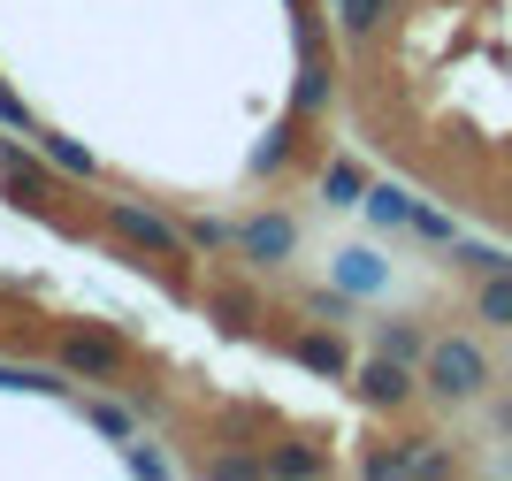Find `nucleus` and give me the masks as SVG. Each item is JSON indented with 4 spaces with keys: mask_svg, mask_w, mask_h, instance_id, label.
Returning a JSON list of instances; mask_svg holds the SVG:
<instances>
[{
    "mask_svg": "<svg viewBox=\"0 0 512 481\" xmlns=\"http://www.w3.org/2000/svg\"><path fill=\"white\" fill-rule=\"evenodd\" d=\"M0 199H8V207H23V214H54V207L69 199V176L46 161L31 138H16V130H8V138H0Z\"/></svg>",
    "mask_w": 512,
    "mask_h": 481,
    "instance_id": "20e7f679",
    "label": "nucleus"
},
{
    "mask_svg": "<svg viewBox=\"0 0 512 481\" xmlns=\"http://www.w3.org/2000/svg\"><path fill=\"white\" fill-rule=\"evenodd\" d=\"M490 344L467 329H444V336H428V359H421V398L428 405H474V398H490Z\"/></svg>",
    "mask_w": 512,
    "mask_h": 481,
    "instance_id": "f257e3e1",
    "label": "nucleus"
},
{
    "mask_svg": "<svg viewBox=\"0 0 512 481\" xmlns=\"http://www.w3.org/2000/svg\"><path fill=\"white\" fill-rule=\"evenodd\" d=\"M260 314H268V298H260V283H245V275H222L207 291V321L222 336H260Z\"/></svg>",
    "mask_w": 512,
    "mask_h": 481,
    "instance_id": "6e6552de",
    "label": "nucleus"
},
{
    "mask_svg": "<svg viewBox=\"0 0 512 481\" xmlns=\"http://www.w3.org/2000/svg\"><path fill=\"white\" fill-rule=\"evenodd\" d=\"M31 146H39L46 161L62 168L69 184H100V153H92L85 138H69V130H46V123H39V138H31Z\"/></svg>",
    "mask_w": 512,
    "mask_h": 481,
    "instance_id": "dca6fc26",
    "label": "nucleus"
},
{
    "mask_svg": "<svg viewBox=\"0 0 512 481\" xmlns=\"http://www.w3.org/2000/svg\"><path fill=\"white\" fill-rule=\"evenodd\" d=\"M467 321H482L490 336H512V268L474 275V291H467Z\"/></svg>",
    "mask_w": 512,
    "mask_h": 481,
    "instance_id": "ddd939ff",
    "label": "nucleus"
},
{
    "mask_svg": "<svg viewBox=\"0 0 512 481\" xmlns=\"http://www.w3.org/2000/svg\"><path fill=\"white\" fill-rule=\"evenodd\" d=\"M299 153H306V123L283 107V123L253 146V161H245V168H253V184H276V176H291V168H299Z\"/></svg>",
    "mask_w": 512,
    "mask_h": 481,
    "instance_id": "1a4fd4ad",
    "label": "nucleus"
},
{
    "mask_svg": "<svg viewBox=\"0 0 512 481\" xmlns=\"http://www.w3.org/2000/svg\"><path fill=\"white\" fill-rule=\"evenodd\" d=\"M444 260H451L459 275H467V283H474V275L512 268V252H505V245H490V237H451V245H444Z\"/></svg>",
    "mask_w": 512,
    "mask_h": 481,
    "instance_id": "412c9836",
    "label": "nucleus"
},
{
    "mask_svg": "<svg viewBox=\"0 0 512 481\" xmlns=\"http://www.w3.org/2000/svg\"><path fill=\"white\" fill-rule=\"evenodd\" d=\"M77 413H85V428H92L100 443H130V436H138V405L115 398V390H92V398H77Z\"/></svg>",
    "mask_w": 512,
    "mask_h": 481,
    "instance_id": "2eb2a0df",
    "label": "nucleus"
},
{
    "mask_svg": "<svg viewBox=\"0 0 512 481\" xmlns=\"http://www.w3.org/2000/svg\"><path fill=\"white\" fill-rule=\"evenodd\" d=\"M0 390H23V398H77V375L46 367V359H0Z\"/></svg>",
    "mask_w": 512,
    "mask_h": 481,
    "instance_id": "4468645a",
    "label": "nucleus"
},
{
    "mask_svg": "<svg viewBox=\"0 0 512 481\" xmlns=\"http://www.w3.org/2000/svg\"><path fill=\"white\" fill-rule=\"evenodd\" d=\"M54 367L77 382H100V390H123L130 382V336L100 329V321H62L54 329Z\"/></svg>",
    "mask_w": 512,
    "mask_h": 481,
    "instance_id": "7ed1b4c3",
    "label": "nucleus"
},
{
    "mask_svg": "<svg viewBox=\"0 0 512 481\" xmlns=\"http://www.w3.org/2000/svg\"><path fill=\"white\" fill-rule=\"evenodd\" d=\"M207 474L214 481H260L268 466H260V451H207Z\"/></svg>",
    "mask_w": 512,
    "mask_h": 481,
    "instance_id": "bb28decb",
    "label": "nucleus"
},
{
    "mask_svg": "<svg viewBox=\"0 0 512 481\" xmlns=\"http://www.w3.org/2000/svg\"><path fill=\"white\" fill-rule=\"evenodd\" d=\"M360 474H375V481H406V459H398V436H375L360 451Z\"/></svg>",
    "mask_w": 512,
    "mask_h": 481,
    "instance_id": "393cba45",
    "label": "nucleus"
},
{
    "mask_svg": "<svg viewBox=\"0 0 512 481\" xmlns=\"http://www.w3.org/2000/svg\"><path fill=\"white\" fill-rule=\"evenodd\" d=\"M237 252H245V268L253 275H276L291 252H299V214L291 207H253L237 222Z\"/></svg>",
    "mask_w": 512,
    "mask_h": 481,
    "instance_id": "0eeeda50",
    "label": "nucleus"
},
{
    "mask_svg": "<svg viewBox=\"0 0 512 481\" xmlns=\"http://www.w3.org/2000/svg\"><path fill=\"white\" fill-rule=\"evenodd\" d=\"M260 466H268V481H314V474H329V451H321V443H276V451H260Z\"/></svg>",
    "mask_w": 512,
    "mask_h": 481,
    "instance_id": "a211bd4d",
    "label": "nucleus"
},
{
    "mask_svg": "<svg viewBox=\"0 0 512 481\" xmlns=\"http://www.w3.org/2000/svg\"><path fill=\"white\" fill-rule=\"evenodd\" d=\"M413 207H421V199H413L406 184H367V199H360V214L375 222V230H406Z\"/></svg>",
    "mask_w": 512,
    "mask_h": 481,
    "instance_id": "aec40b11",
    "label": "nucleus"
},
{
    "mask_svg": "<svg viewBox=\"0 0 512 481\" xmlns=\"http://www.w3.org/2000/svg\"><path fill=\"white\" fill-rule=\"evenodd\" d=\"M283 8H291V16H314V0H283Z\"/></svg>",
    "mask_w": 512,
    "mask_h": 481,
    "instance_id": "c85d7f7f",
    "label": "nucleus"
},
{
    "mask_svg": "<svg viewBox=\"0 0 512 481\" xmlns=\"http://www.w3.org/2000/svg\"><path fill=\"white\" fill-rule=\"evenodd\" d=\"M398 8H406V0H329V23H337V39L375 46L390 23H398Z\"/></svg>",
    "mask_w": 512,
    "mask_h": 481,
    "instance_id": "9b49d317",
    "label": "nucleus"
},
{
    "mask_svg": "<svg viewBox=\"0 0 512 481\" xmlns=\"http://www.w3.org/2000/svg\"><path fill=\"white\" fill-rule=\"evenodd\" d=\"M123 466H130L138 481H161V474H176V459H169V451H161V443H138V436L123 443Z\"/></svg>",
    "mask_w": 512,
    "mask_h": 481,
    "instance_id": "b1692460",
    "label": "nucleus"
},
{
    "mask_svg": "<svg viewBox=\"0 0 512 481\" xmlns=\"http://www.w3.org/2000/svg\"><path fill=\"white\" fill-rule=\"evenodd\" d=\"M184 237H192V260L237 252V222H222V214H184Z\"/></svg>",
    "mask_w": 512,
    "mask_h": 481,
    "instance_id": "4be33fe9",
    "label": "nucleus"
},
{
    "mask_svg": "<svg viewBox=\"0 0 512 481\" xmlns=\"http://www.w3.org/2000/svg\"><path fill=\"white\" fill-rule=\"evenodd\" d=\"M283 344V359H299L306 375H321V382H352V336L337 329V321H299V329H283L276 336Z\"/></svg>",
    "mask_w": 512,
    "mask_h": 481,
    "instance_id": "39448f33",
    "label": "nucleus"
},
{
    "mask_svg": "<svg viewBox=\"0 0 512 481\" xmlns=\"http://www.w3.org/2000/svg\"><path fill=\"white\" fill-rule=\"evenodd\" d=\"M0 130H16V138H39V115H31V107H23L8 84H0Z\"/></svg>",
    "mask_w": 512,
    "mask_h": 481,
    "instance_id": "cd10ccee",
    "label": "nucleus"
},
{
    "mask_svg": "<svg viewBox=\"0 0 512 481\" xmlns=\"http://www.w3.org/2000/svg\"><path fill=\"white\" fill-rule=\"evenodd\" d=\"M398 459H406V481L421 474H459V451L444 436H398Z\"/></svg>",
    "mask_w": 512,
    "mask_h": 481,
    "instance_id": "6ab92c4d",
    "label": "nucleus"
},
{
    "mask_svg": "<svg viewBox=\"0 0 512 481\" xmlns=\"http://www.w3.org/2000/svg\"><path fill=\"white\" fill-rule=\"evenodd\" d=\"M352 398L367 413H406V405H421V367H406V359H390V352H367L352 367Z\"/></svg>",
    "mask_w": 512,
    "mask_h": 481,
    "instance_id": "423d86ee",
    "label": "nucleus"
},
{
    "mask_svg": "<svg viewBox=\"0 0 512 481\" xmlns=\"http://www.w3.org/2000/svg\"><path fill=\"white\" fill-rule=\"evenodd\" d=\"M329 283L337 291H352V298H383L390 291V260L375 245H344L337 260H329Z\"/></svg>",
    "mask_w": 512,
    "mask_h": 481,
    "instance_id": "9d476101",
    "label": "nucleus"
},
{
    "mask_svg": "<svg viewBox=\"0 0 512 481\" xmlns=\"http://www.w3.org/2000/svg\"><path fill=\"white\" fill-rule=\"evenodd\" d=\"M505 214H512V191H505Z\"/></svg>",
    "mask_w": 512,
    "mask_h": 481,
    "instance_id": "c756f323",
    "label": "nucleus"
},
{
    "mask_svg": "<svg viewBox=\"0 0 512 481\" xmlns=\"http://www.w3.org/2000/svg\"><path fill=\"white\" fill-rule=\"evenodd\" d=\"M299 314L306 321H337V329H344V321H360V298L337 291V283H321V291H299Z\"/></svg>",
    "mask_w": 512,
    "mask_h": 481,
    "instance_id": "5701e85b",
    "label": "nucleus"
},
{
    "mask_svg": "<svg viewBox=\"0 0 512 481\" xmlns=\"http://www.w3.org/2000/svg\"><path fill=\"white\" fill-rule=\"evenodd\" d=\"M92 214H100V230L115 237L130 260H153V268H184V260H192L184 222L161 214V207H146V199H92Z\"/></svg>",
    "mask_w": 512,
    "mask_h": 481,
    "instance_id": "f03ea898",
    "label": "nucleus"
},
{
    "mask_svg": "<svg viewBox=\"0 0 512 481\" xmlns=\"http://www.w3.org/2000/svg\"><path fill=\"white\" fill-rule=\"evenodd\" d=\"M367 352H390V359H406V367H421L428 359V321H413V314L375 321V329H367Z\"/></svg>",
    "mask_w": 512,
    "mask_h": 481,
    "instance_id": "f3484780",
    "label": "nucleus"
},
{
    "mask_svg": "<svg viewBox=\"0 0 512 481\" xmlns=\"http://www.w3.org/2000/svg\"><path fill=\"white\" fill-rule=\"evenodd\" d=\"M406 230H413V237H421V245H436V252H444V245H451V237H459V222H451V214H444V207H428V199H421V207H413V222H406Z\"/></svg>",
    "mask_w": 512,
    "mask_h": 481,
    "instance_id": "a878e982",
    "label": "nucleus"
},
{
    "mask_svg": "<svg viewBox=\"0 0 512 481\" xmlns=\"http://www.w3.org/2000/svg\"><path fill=\"white\" fill-rule=\"evenodd\" d=\"M367 184H375V176H367L360 161H352V153H337V161H321V176H314V199L329 214H352L367 199Z\"/></svg>",
    "mask_w": 512,
    "mask_h": 481,
    "instance_id": "f8f14e48",
    "label": "nucleus"
}]
</instances>
